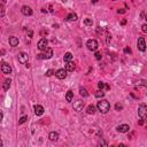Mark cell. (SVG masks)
I'll return each instance as SVG.
<instances>
[{
  "mask_svg": "<svg viewBox=\"0 0 147 147\" xmlns=\"http://www.w3.org/2000/svg\"><path fill=\"white\" fill-rule=\"evenodd\" d=\"M125 23H126V20H122V22H121V24H122V25H124Z\"/></svg>",
  "mask_w": 147,
  "mask_h": 147,
  "instance_id": "cell-39",
  "label": "cell"
},
{
  "mask_svg": "<svg viewBox=\"0 0 147 147\" xmlns=\"http://www.w3.org/2000/svg\"><path fill=\"white\" fill-rule=\"evenodd\" d=\"M84 24L85 25H87V26H92L93 25V21H92V18H85Z\"/></svg>",
  "mask_w": 147,
  "mask_h": 147,
  "instance_id": "cell-23",
  "label": "cell"
},
{
  "mask_svg": "<svg viewBox=\"0 0 147 147\" xmlns=\"http://www.w3.org/2000/svg\"><path fill=\"white\" fill-rule=\"evenodd\" d=\"M28 35H29V37H32V35H33V32H32L31 30H29V31H28Z\"/></svg>",
  "mask_w": 147,
  "mask_h": 147,
  "instance_id": "cell-36",
  "label": "cell"
},
{
  "mask_svg": "<svg viewBox=\"0 0 147 147\" xmlns=\"http://www.w3.org/2000/svg\"><path fill=\"white\" fill-rule=\"evenodd\" d=\"M52 56H53V49L51 47H47L45 54H39L37 58L38 59H51Z\"/></svg>",
  "mask_w": 147,
  "mask_h": 147,
  "instance_id": "cell-5",
  "label": "cell"
},
{
  "mask_svg": "<svg viewBox=\"0 0 147 147\" xmlns=\"http://www.w3.org/2000/svg\"><path fill=\"white\" fill-rule=\"evenodd\" d=\"M137 45H138V48H139L141 52H145V51H146V43H145L144 37H139V38H138Z\"/></svg>",
  "mask_w": 147,
  "mask_h": 147,
  "instance_id": "cell-6",
  "label": "cell"
},
{
  "mask_svg": "<svg viewBox=\"0 0 147 147\" xmlns=\"http://www.w3.org/2000/svg\"><path fill=\"white\" fill-rule=\"evenodd\" d=\"M79 94L82 95V97H84V98L89 97V93H87L86 89H84V87H80V89H79Z\"/></svg>",
  "mask_w": 147,
  "mask_h": 147,
  "instance_id": "cell-22",
  "label": "cell"
},
{
  "mask_svg": "<svg viewBox=\"0 0 147 147\" xmlns=\"http://www.w3.org/2000/svg\"><path fill=\"white\" fill-rule=\"evenodd\" d=\"M47 45H48V40L46 38H42L39 42H38V49L39 51H46L47 49Z\"/></svg>",
  "mask_w": 147,
  "mask_h": 147,
  "instance_id": "cell-4",
  "label": "cell"
},
{
  "mask_svg": "<svg viewBox=\"0 0 147 147\" xmlns=\"http://www.w3.org/2000/svg\"><path fill=\"white\" fill-rule=\"evenodd\" d=\"M21 12H22V14H23V15H25V16L32 15V9H31V7H29V6H23V7H22V9H21Z\"/></svg>",
  "mask_w": 147,
  "mask_h": 147,
  "instance_id": "cell-11",
  "label": "cell"
},
{
  "mask_svg": "<svg viewBox=\"0 0 147 147\" xmlns=\"http://www.w3.org/2000/svg\"><path fill=\"white\" fill-rule=\"evenodd\" d=\"M146 20H147V15H146Z\"/></svg>",
  "mask_w": 147,
  "mask_h": 147,
  "instance_id": "cell-41",
  "label": "cell"
},
{
  "mask_svg": "<svg viewBox=\"0 0 147 147\" xmlns=\"http://www.w3.org/2000/svg\"><path fill=\"white\" fill-rule=\"evenodd\" d=\"M47 33H48L47 30H43L42 31V35H47Z\"/></svg>",
  "mask_w": 147,
  "mask_h": 147,
  "instance_id": "cell-37",
  "label": "cell"
},
{
  "mask_svg": "<svg viewBox=\"0 0 147 147\" xmlns=\"http://www.w3.org/2000/svg\"><path fill=\"white\" fill-rule=\"evenodd\" d=\"M11 83H12L11 79H5L4 80V84H2V89L5 90V91H7V90L9 89V86H11Z\"/></svg>",
  "mask_w": 147,
  "mask_h": 147,
  "instance_id": "cell-18",
  "label": "cell"
},
{
  "mask_svg": "<svg viewBox=\"0 0 147 147\" xmlns=\"http://www.w3.org/2000/svg\"><path fill=\"white\" fill-rule=\"evenodd\" d=\"M141 30H142V32L147 33V23H145V24H142L141 25Z\"/></svg>",
  "mask_w": 147,
  "mask_h": 147,
  "instance_id": "cell-28",
  "label": "cell"
},
{
  "mask_svg": "<svg viewBox=\"0 0 147 147\" xmlns=\"http://www.w3.org/2000/svg\"><path fill=\"white\" fill-rule=\"evenodd\" d=\"M140 84H141L142 86H146V87H147V82H141Z\"/></svg>",
  "mask_w": 147,
  "mask_h": 147,
  "instance_id": "cell-38",
  "label": "cell"
},
{
  "mask_svg": "<svg viewBox=\"0 0 147 147\" xmlns=\"http://www.w3.org/2000/svg\"><path fill=\"white\" fill-rule=\"evenodd\" d=\"M63 60H64V62H66V63L69 62V61H71V60H73V54H71L70 52L66 53V54H64V58H63Z\"/></svg>",
  "mask_w": 147,
  "mask_h": 147,
  "instance_id": "cell-19",
  "label": "cell"
},
{
  "mask_svg": "<svg viewBox=\"0 0 147 147\" xmlns=\"http://www.w3.org/2000/svg\"><path fill=\"white\" fill-rule=\"evenodd\" d=\"M26 120H28V116H22L21 118H20V121H18V124L21 125V124H23V123H25Z\"/></svg>",
  "mask_w": 147,
  "mask_h": 147,
  "instance_id": "cell-25",
  "label": "cell"
},
{
  "mask_svg": "<svg viewBox=\"0 0 147 147\" xmlns=\"http://www.w3.org/2000/svg\"><path fill=\"white\" fill-rule=\"evenodd\" d=\"M86 113H87V114H94L95 113V107L93 105L87 106V108H86Z\"/></svg>",
  "mask_w": 147,
  "mask_h": 147,
  "instance_id": "cell-21",
  "label": "cell"
},
{
  "mask_svg": "<svg viewBox=\"0 0 147 147\" xmlns=\"http://www.w3.org/2000/svg\"><path fill=\"white\" fill-rule=\"evenodd\" d=\"M117 13H118V14H124V13H125V11H124V9H118V11H117Z\"/></svg>",
  "mask_w": 147,
  "mask_h": 147,
  "instance_id": "cell-35",
  "label": "cell"
},
{
  "mask_svg": "<svg viewBox=\"0 0 147 147\" xmlns=\"http://www.w3.org/2000/svg\"><path fill=\"white\" fill-rule=\"evenodd\" d=\"M99 145L100 146H101V145H102V146H107V142H106L105 140H101V141L99 142Z\"/></svg>",
  "mask_w": 147,
  "mask_h": 147,
  "instance_id": "cell-31",
  "label": "cell"
},
{
  "mask_svg": "<svg viewBox=\"0 0 147 147\" xmlns=\"http://www.w3.org/2000/svg\"><path fill=\"white\" fill-rule=\"evenodd\" d=\"M138 115L141 120H145L147 117V106L145 104H141L138 108Z\"/></svg>",
  "mask_w": 147,
  "mask_h": 147,
  "instance_id": "cell-2",
  "label": "cell"
},
{
  "mask_svg": "<svg viewBox=\"0 0 147 147\" xmlns=\"http://www.w3.org/2000/svg\"><path fill=\"white\" fill-rule=\"evenodd\" d=\"M95 97L97 98H102V97H105V92L102 90H99V91L95 92Z\"/></svg>",
  "mask_w": 147,
  "mask_h": 147,
  "instance_id": "cell-24",
  "label": "cell"
},
{
  "mask_svg": "<svg viewBox=\"0 0 147 147\" xmlns=\"http://www.w3.org/2000/svg\"><path fill=\"white\" fill-rule=\"evenodd\" d=\"M86 46H87V48H89L90 51H92V52H94V51H97L98 49V42L95 40V39H89L87 40V43H86Z\"/></svg>",
  "mask_w": 147,
  "mask_h": 147,
  "instance_id": "cell-3",
  "label": "cell"
},
{
  "mask_svg": "<svg viewBox=\"0 0 147 147\" xmlns=\"http://www.w3.org/2000/svg\"><path fill=\"white\" fill-rule=\"evenodd\" d=\"M66 20H67V21H76V20H77V14L71 13V14H69V15L67 16Z\"/></svg>",
  "mask_w": 147,
  "mask_h": 147,
  "instance_id": "cell-20",
  "label": "cell"
},
{
  "mask_svg": "<svg viewBox=\"0 0 147 147\" xmlns=\"http://www.w3.org/2000/svg\"><path fill=\"white\" fill-rule=\"evenodd\" d=\"M115 109L118 110V111H120V110H122V109H123V105H122V104H116V105H115Z\"/></svg>",
  "mask_w": 147,
  "mask_h": 147,
  "instance_id": "cell-27",
  "label": "cell"
},
{
  "mask_svg": "<svg viewBox=\"0 0 147 147\" xmlns=\"http://www.w3.org/2000/svg\"><path fill=\"white\" fill-rule=\"evenodd\" d=\"M9 45L13 46V47H16V46L18 45V38L15 36L9 37Z\"/></svg>",
  "mask_w": 147,
  "mask_h": 147,
  "instance_id": "cell-14",
  "label": "cell"
},
{
  "mask_svg": "<svg viewBox=\"0 0 147 147\" xmlns=\"http://www.w3.org/2000/svg\"><path fill=\"white\" fill-rule=\"evenodd\" d=\"M17 59H18V62L22 63V64H25V63H28V54H26V53H24V52L18 53Z\"/></svg>",
  "mask_w": 147,
  "mask_h": 147,
  "instance_id": "cell-7",
  "label": "cell"
},
{
  "mask_svg": "<svg viewBox=\"0 0 147 147\" xmlns=\"http://www.w3.org/2000/svg\"><path fill=\"white\" fill-rule=\"evenodd\" d=\"M92 2H93V4H97V2H98V0H92Z\"/></svg>",
  "mask_w": 147,
  "mask_h": 147,
  "instance_id": "cell-40",
  "label": "cell"
},
{
  "mask_svg": "<svg viewBox=\"0 0 147 147\" xmlns=\"http://www.w3.org/2000/svg\"><path fill=\"white\" fill-rule=\"evenodd\" d=\"M1 70H2V73H4V74L8 75V74L12 73V67L8 64V63L2 62V64H1Z\"/></svg>",
  "mask_w": 147,
  "mask_h": 147,
  "instance_id": "cell-10",
  "label": "cell"
},
{
  "mask_svg": "<svg viewBox=\"0 0 147 147\" xmlns=\"http://www.w3.org/2000/svg\"><path fill=\"white\" fill-rule=\"evenodd\" d=\"M84 101H82V100H77L75 104H74V109L76 110V111H80V110H83L84 108Z\"/></svg>",
  "mask_w": 147,
  "mask_h": 147,
  "instance_id": "cell-8",
  "label": "cell"
},
{
  "mask_svg": "<svg viewBox=\"0 0 147 147\" xmlns=\"http://www.w3.org/2000/svg\"><path fill=\"white\" fill-rule=\"evenodd\" d=\"M95 59L97 60H101V53H99V52L95 53Z\"/></svg>",
  "mask_w": 147,
  "mask_h": 147,
  "instance_id": "cell-30",
  "label": "cell"
},
{
  "mask_svg": "<svg viewBox=\"0 0 147 147\" xmlns=\"http://www.w3.org/2000/svg\"><path fill=\"white\" fill-rule=\"evenodd\" d=\"M110 39H111V36H110L109 33H107V44L110 42Z\"/></svg>",
  "mask_w": 147,
  "mask_h": 147,
  "instance_id": "cell-33",
  "label": "cell"
},
{
  "mask_svg": "<svg viewBox=\"0 0 147 147\" xmlns=\"http://www.w3.org/2000/svg\"><path fill=\"white\" fill-rule=\"evenodd\" d=\"M118 132H121V133H125V132H129L130 130V126L128 125V124H122V125H118L117 126V129H116Z\"/></svg>",
  "mask_w": 147,
  "mask_h": 147,
  "instance_id": "cell-12",
  "label": "cell"
},
{
  "mask_svg": "<svg viewBox=\"0 0 147 147\" xmlns=\"http://www.w3.org/2000/svg\"><path fill=\"white\" fill-rule=\"evenodd\" d=\"M97 107H98V110L101 111L102 114L108 113L109 109H110V105H109V102H108L107 100H101V101H99V102H98V105H97Z\"/></svg>",
  "mask_w": 147,
  "mask_h": 147,
  "instance_id": "cell-1",
  "label": "cell"
},
{
  "mask_svg": "<svg viewBox=\"0 0 147 147\" xmlns=\"http://www.w3.org/2000/svg\"><path fill=\"white\" fill-rule=\"evenodd\" d=\"M75 68H76V66H75V63L71 62V61L67 62V64H66V70H67V71H69V73L74 71V70H75Z\"/></svg>",
  "mask_w": 147,
  "mask_h": 147,
  "instance_id": "cell-15",
  "label": "cell"
},
{
  "mask_svg": "<svg viewBox=\"0 0 147 147\" xmlns=\"http://www.w3.org/2000/svg\"><path fill=\"white\" fill-rule=\"evenodd\" d=\"M55 76H56L59 79H64L67 77V70H66V69H59L58 71L55 73Z\"/></svg>",
  "mask_w": 147,
  "mask_h": 147,
  "instance_id": "cell-9",
  "label": "cell"
},
{
  "mask_svg": "<svg viewBox=\"0 0 147 147\" xmlns=\"http://www.w3.org/2000/svg\"><path fill=\"white\" fill-rule=\"evenodd\" d=\"M74 99V92L71 90H69L68 92H67V94H66V100L68 101V102H71Z\"/></svg>",
  "mask_w": 147,
  "mask_h": 147,
  "instance_id": "cell-17",
  "label": "cell"
},
{
  "mask_svg": "<svg viewBox=\"0 0 147 147\" xmlns=\"http://www.w3.org/2000/svg\"><path fill=\"white\" fill-rule=\"evenodd\" d=\"M53 74H54V71L51 69V70H47V71H46V76H47V77H49V76H52Z\"/></svg>",
  "mask_w": 147,
  "mask_h": 147,
  "instance_id": "cell-29",
  "label": "cell"
},
{
  "mask_svg": "<svg viewBox=\"0 0 147 147\" xmlns=\"http://www.w3.org/2000/svg\"><path fill=\"white\" fill-rule=\"evenodd\" d=\"M124 52L125 53H129V54H131V49L129 47H126V48H124Z\"/></svg>",
  "mask_w": 147,
  "mask_h": 147,
  "instance_id": "cell-32",
  "label": "cell"
},
{
  "mask_svg": "<svg viewBox=\"0 0 147 147\" xmlns=\"http://www.w3.org/2000/svg\"><path fill=\"white\" fill-rule=\"evenodd\" d=\"M4 15H5V9H4V7L1 6V17H4Z\"/></svg>",
  "mask_w": 147,
  "mask_h": 147,
  "instance_id": "cell-34",
  "label": "cell"
},
{
  "mask_svg": "<svg viewBox=\"0 0 147 147\" xmlns=\"http://www.w3.org/2000/svg\"><path fill=\"white\" fill-rule=\"evenodd\" d=\"M48 138H49V140H52V141H56V140L59 139V133L53 131L48 135Z\"/></svg>",
  "mask_w": 147,
  "mask_h": 147,
  "instance_id": "cell-16",
  "label": "cell"
},
{
  "mask_svg": "<svg viewBox=\"0 0 147 147\" xmlns=\"http://www.w3.org/2000/svg\"><path fill=\"white\" fill-rule=\"evenodd\" d=\"M33 109H35V114H36L37 116H42L43 114H44V107L40 105H36Z\"/></svg>",
  "mask_w": 147,
  "mask_h": 147,
  "instance_id": "cell-13",
  "label": "cell"
},
{
  "mask_svg": "<svg viewBox=\"0 0 147 147\" xmlns=\"http://www.w3.org/2000/svg\"><path fill=\"white\" fill-rule=\"evenodd\" d=\"M98 87H99L100 90H102V89H106L107 85H106L105 83H102V82H99V83H98Z\"/></svg>",
  "mask_w": 147,
  "mask_h": 147,
  "instance_id": "cell-26",
  "label": "cell"
}]
</instances>
